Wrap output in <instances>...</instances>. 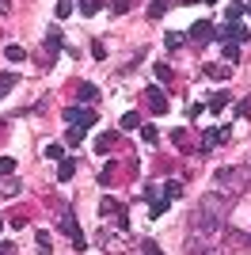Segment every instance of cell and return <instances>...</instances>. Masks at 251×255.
I'll return each instance as SVG.
<instances>
[{
	"instance_id": "484cf974",
	"label": "cell",
	"mask_w": 251,
	"mask_h": 255,
	"mask_svg": "<svg viewBox=\"0 0 251 255\" xmlns=\"http://www.w3.org/2000/svg\"><path fill=\"white\" fill-rule=\"evenodd\" d=\"M15 80H19V73H0V96H4V92H11V88H15Z\"/></svg>"
},
{
	"instance_id": "d590c367",
	"label": "cell",
	"mask_w": 251,
	"mask_h": 255,
	"mask_svg": "<svg viewBox=\"0 0 251 255\" xmlns=\"http://www.w3.org/2000/svg\"><path fill=\"white\" fill-rule=\"evenodd\" d=\"M156 194H160V191H156V187H152V183H148V187H145V194H141V198H145V202L152 206V202H156Z\"/></svg>"
},
{
	"instance_id": "7bdbcfd3",
	"label": "cell",
	"mask_w": 251,
	"mask_h": 255,
	"mask_svg": "<svg viewBox=\"0 0 251 255\" xmlns=\"http://www.w3.org/2000/svg\"><path fill=\"white\" fill-rule=\"evenodd\" d=\"M209 4H217V0H209Z\"/></svg>"
},
{
	"instance_id": "ac0fdd59",
	"label": "cell",
	"mask_w": 251,
	"mask_h": 255,
	"mask_svg": "<svg viewBox=\"0 0 251 255\" xmlns=\"http://www.w3.org/2000/svg\"><path fill=\"white\" fill-rule=\"evenodd\" d=\"M229 103H232V99H229V96H225V92H217V96L209 99V103H206V107H209V111H213V115H221V111H225V107H229Z\"/></svg>"
},
{
	"instance_id": "9a60e30c",
	"label": "cell",
	"mask_w": 251,
	"mask_h": 255,
	"mask_svg": "<svg viewBox=\"0 0 251 255\" xmlns=\"http://www.w3.org/2000/svg\"><path fill=\"white\" fill-rule=\"evenodd\" d=\"M76 96H80L84 103H95V99H99V88H95V84H88V80H84V84L76 88Z\"/></svg>"
},
{
	"instance_id": "e575fe53",
	"label": "cell",
	"mask_w": 251,
	"mask_h": 255,
	"mask_svg": "<svg viewBox=\"0 0 251 255\" xmlns=\"http://www.w3.org/2000/svg\"><path fill=\"white\" fill-rule=\"evenodd\" d=\"M236 115H240V118H251V99H240V107H236Z\"/></svg>"
},
{
	"instance_id": "9c48e42d",
	"label": "cell",
	"mask_w": 251,
	"mask_h": 255,
	"mask_svg": "<svg viewBox=\"0 0 251 255\" xmlns=\"http://www.w3.org/2000/svg\"><path fill=\"white\" fill-rule=\"evenodd\" d=\"M171 145L183 149V152H198V145H190V133H187V129H171Z\"/></svg>"
},
{
	"instance_id": "d4e9b609",
	"label": "cell",
	"mask_w": 251,
	"mask_h": 255,
	"mask_svg": "<svg viewBox=\"0 0 251 255\" xmlns=\"http://www.w3.org/2000/svg\"><path fill=\"white\" fill-rule=\"evenodd\" d=\"M46 160H57V164H61V160H65V145L50 141V145H46Z\"/></svg>"
},
{
	"instance_id": "74e56055",
	"label": "cell",
	"mask_w": 251,
	"mask_h": 255,
	"mask_svg": "<svg viewBox=\"0 0 251 255\" xmlns=\"http://www.w3.org/2000/svg\"><path fill=\"white\" fill-rule=\"evenodd\" d=\"M0 255H15V244H0Z\"/></svg>"
},
{
	"instance_id": "52a82bcc",
	"label": "cell",
	"mask_w": 251,
	"mask_h": 255,
	"mask_svg": "<svg viewBox=\"0 0 251 255\" xmlns=\"http://www.w3.org/2000/svg\"><path fill=\"white\" fill-rule=\"evenodd\" d=\"M190 38H194L198 46H206V42H217V31H213V23H209V19H198L194 27H190Z\"/></svg>"
},
{
	"instance_id": "277c9868",
	"label": "cell",
	"mask_w": 251,
	"mask_h": 255,
	"mask_svg": "<svg viewBox=\"0 0 251 255\" xmlns=\"http://www.w3.org/2000/svg\"><path fill=\"white\" fill-rule=\"evenodd\" d=\"M65 50V38H61V31H46V38H42V53H46V61H57V53Z\"/></svg>"
},
{
	"instance_id": "f35d334b",
	"label": "cell",
	"mask_w": 251,
	"mask_h": 255,
	"mask_svg": "<svg viewBox=\"0 0 251 255\" xmlns=\"http://www.w3.org/2000/svg\"><path fill=\"white\" fill-rule=\"evenodd\" d=\"M11 11V0H0V15H8Z\"/></svg>"
},
{
	"instance_id": "30bf717a",
	"label": "cell",
	"mask_w": 251,
	"mask_h": 255,
	"mask_svg": "<svg viewBox=\"0 0 251 255\" xmlns=\"http://www.w3.org/2000/svg\"><path fill=\"white\" fill-rule=\"evenodd\" d=\"M73 175H76V160H73V156H65L61 164H57V179H61V183H69Z\"/></svg>"
},
{
	"instance_id": "b9f144b4",
	"label": "cell",
	"mask_w": 251,
	"mask_h": 255,
	"mask_svg": "<svg viewBox=\"0 0 251 255\" xmlns=\"http://www.w3.org/2000/svg\"><path fill=\"white\" fill-rule=\"evenodd\" d=\"M248 248H251V236H248Z\"/></svg>"
},
{
	"instance_id": "e0dca14e",
	"label": "cell",
	"mask_w": 251,
	"mask_h": 255,
	"mask_svg": "<svg viewBox=\"0 0 251 255\" xmlns=\"http://www.w3.org/2000/svg\"><path fill=\"white\" fill-rule=\"evenodd\" d=\"M115 133H99V137H95V152H111V149H115Z\"/></svg>"
},
{
	"instance_id": "cb8c5ba5",
	"label": "cell",
	"mask_w": 251,
	"mask_h": 255,
	"mask_svg": "<svg viewBox=\"0 0 251 255\" xmlns=\"http://www.w3.org/2000/svg\"><path fill=\"white\" fill-rule=\"evenodd\" d=\"M152 73H156L160 88H167V84H171V80H175V76H171V65H156V69H152Z\"/></svg>"
},
{
	"instance_id": "d6986e66",
	"label": "cell",
	"mask_w": 251,
	"mask_h": 255,
	"mask_svg": "<svg viewBox=\"0 0 251 255\" xmlns=\"http://www.w3.org/2000/svg\"><path fill=\"white\" fill-rule=\"evenodd\" d=\"M160 194H164V198H171V202H175L179 194H183V183H179V179H167V183H164V191H160Z\"/></svg>"
},
{
	"instance_id": "4316f807",
	"label": "cell",
	"mask_w": 251,
	"mask_h": 255,
	"mask_svg": "<svg viewBox=\"0 0 251 255\" xmlns=\"http://www.w3.org/2000/svg\"><path fill=\"white\" fill-rule=\"evenodd\" d=\"M141 141H145V145H156V141H160V129L156 126H141Z\"/></svg>"
},
{
	"instance_id": "8d00e7d4",
	"label": "cell",
	"mask_w": 251,
	"mask_h": 255,
	"mask_svg": "<svg viewBox=\"0 0 251 255\" xmlns=\"http://www.w3.org/2000/svg\"><path fill=\"white\" fill-rule=\"evenodd\" d=\"M92 57H99V61H103V57H107V46H103V42H95V46H92Z\"/></svg>"
},
{
	"instance_id": "4fadbf2b",
	"label": "cell",
	"mask_w": 251,
	"mask_h": 255,
	"mask_svg": "<svg viewBox=\"0 0 251 255\" xmlns=\"http://www.w3.org/2000/svg\"><path fill=\"white\" fill-rule=\"evenodd\" d=\"M76 8H80V15H99V11H103V0H76Z\"/></svg>"
},
{
	"instance_id": "d6a6232c",
	"label": "cell",
	"mask_w": 251,
	"mask_h": 255,
	"mask_svg": "<svg viewBox=\"0 0 251 255\" xmlns=\"http://www.w3.org/2000/svg\"><path fill=\"white\" fill-rule=\"evenodd\" d=\"M11 171H15V160H11V156H0V175H11Z\"/></svg>"
},
{
	"instance_id": "8992f818",
	"label": "cell",
	"mask_w": 251,
	"mask_h": 255,
	"mask_svg": "<svg viewBox=\"0 0 251 255\" xmlns=\"http://www.w3.org/2000/svg\"><path fill=\"white\" fill-rule=\"evenodd\" d=\"M95 240H99V248H107V252H118V248H126V236H122V229H118V233H111V225H103Z\"/></svg>"
},
{
	"instance_id": "ab89813d",
	"label": "cell",
	"mask_w": 251,
	"mask_h": 255,
	"mask_svg": "<svg viewBox=\"0 0 251 255\" xmlns=\"http://www.w3.org/2000/svg\"><path fill=\"white\" fill-rule=\"evenodd\" d=\"M248 15H251V0H248Z\"/></svg>"
},
{
	"instance_id": "4dcf8cb0",
	"label": "cell",
	"mask_w": 251,
	"mask_h": 255,
	"mask_svg": "<svg viewBox=\"0 0 251 255\" xmlns=\"http://www.w3.org/2000/svg\"><path fill=\"white\" fill-rule=\"evenodd\" d=\"M164 46H167V50H179V46H183V34L167 31V34H164Z\"/></svg>"
},
{
	"instance_id": "7c38bea8",
	"label": "cell",
	"mask_w": 251,
	"mask_h": 255,
	"mask_svg": "<svg viewBox=\"0 0 251 255\" xmlns=\"http://www.w3.org/2000/svg\"><path fill=\"white\" fill-rule=\"evenodd\" d=\"M4 57H8V61H15V65H23V61H27V50H23V46H15V42H8V46H4Z\"/></svg>"
},
{
	"instance_id": "5b68a950",
	"label": "cell",
	"mask_w": 251,
	"mask_h": 255,
	"mask_svg": "<svg viewBox=\"0 0 251 255\" xmlns=\"http://www.w3.org/2000/svg\"><path fill=\"white\" fill-rule=\"evenodd\" d=\"M145 107H148V111H152V115H167V92H164V88H148V92H145Z\"/></svg>"
},
{
	"instance_id": "836d02e7",
	"label": "cell",
	"mask_w": 251,
	"mask_h": 255,
	"mask_svg": "<svg viewBox=\"0 0 251 255\" xmlns=\"http://www.w3.org/2000/svg\"><path fill=\"white\" fill-rule=\"evenodd\" d=\"M141 252H145V255H164L156 244H152V240H141Z\"/></svg>"
},
{
	"instance_id": "f1b7e54d",
	"label": "cell",
	"mask_w": 251,
	"mask_h": 255,
	"mask_svg": "<svg viewBox=\"0 0 251 255\" xmlns=\"http://www.w3.org/2000/svg\"><path fill=\"white\" fill-rule=\"evenodd\" d=\"M225 61H229V65L240 61V46H236V42H225Z\"/></svg>"
},
{
	"instance_id": "6da1fadb",
	"label": "cell",
	"mask_w": 251,
	"mask_h": 255,
	"mask_svg": "<svg viewBox=\"0 0 251 255\" xmlns=\"http://www.w3.org/2000/svg\"><path fill=\"white\" fill-rule=\"evenodd\" d=\"M213 183H217V191L232 194V198H240V194L251 187V171H248V168H240V164H232V168H217Z\"/></svg>"
},
{
	"instance_id": "83f0119b",
	"label": "cell",
	"mask_w": 251,
	"mask_h": 255,
	"mask_svg": "<svg viewBox=\"0 0 251 255\" xmlns=\"http://www.w3.org/2000/svg\"><path fill=\"white\" fill-rule=\"evenodd\" d=\"M141 126V115H137V111H126L122 115V129H137Z\"/></svg>"
},
{
	"instance_id": "7a4b0ae2",
	"label": "cell",
	"mask_w": 251,
	"mask_h": 255,
	"mask_svg": "<svg viewBox=\"0 0 251 255\" xmlns=\"http://www.w3.org/2000/svg\"><path fill=\"white\" fill-rule=\"evenodd\" d=\"M57 229H61L69 240H73V248L76 252H84V233H80V225H76V213H73V206H61V213H57Z\"/></svg>"
},
{
	"instance_id": "8fae6325",
	"label": "cell",
	"mask_w": 251,
	"mask_h": 255,
	"mask_svg": "<svg viewBox=\"0 0 251 255\" xmlns=\"http://www.w3.org/2000/svg\"><path fill=\"white\" fill-rule=\"evenodd\" d=\"M244 15H248V4H240V0H232L229 11H225V19H229V23H240Z\"/></svg>"
},
{
	"instance_id": "1f68e13d",
	"label": "cell",
	"mask_w": 251,
	"mask_h": 255,
	"mask_svg": "<svg viewBox=\"0 0 251 255\" xmlns=\"http://www.w3.org/2000/svg\"><path fill=\"white\" fill-rule=\"evenodd\" d=\"M129 11V0H111V15H126Z\"/></svg>"
},
{
	"instance_id": "3957f363",
	"label": "cell",
	"mask_w": 251,
	"mask_h": 255,
	"mask_svg": "<svg viewBox=\"0 0 251 255\" xmlns=\"http://www.w3.org/2000/svg\"><path fill=\"white\" fill-rule=\"evenodd\" d=\"M225 141H232V129H229V126L206 129V137L198 141V152H209V149H217V145H225Z\"/></svg>"
},
{
	"instance_id": "f546056e",
	"label": "cell",
	"mask_w": 251,
	"mask_h": 255,
	"mask_svg": "<svg viewBox=\"0 0 251 255\" xmlns=\"http://www.w3.org/2000/svg\"><path fill=\"white\" fill-rule=\"evenodd\" d=\"M167 206H171V198H156V202L148 206V213H152V217H160V213H167Z\"/></svg>"
},
{
	"instance_id": "ba28073f",
	"label": "cell",
	"mask_w": 251,
	"mask_h": 255,
	"mask_svg": "<svg viewBox=\"0 0 251 255\" xmlns=\"http://www.w3.org/2000/svg\"><path fill=\"white\" fill-rule=\"evenodd\" d=\"M23 194V183L15 175H0V198H19Z\"/></svg>"
},
{
	"instance_id": "5bb4252c",
	"label": "cell",
	"mask_w": 251,
	"mask_h": 255,
	"mask_svg": "<svg viewBox=\"0 0 251 255\" xmlns=\"http://www.w3.org/2000/svg\"><path fill=\"white\" fill-rule=\"evenodd\" d=\"M206 76H213V80H229L232 65H206Z\"/></svg>"
},
{
	"instance_id": "ffe728a7",
	"label": "cell",
	"mask_w": 251,
	"mask_h": 255,
	"mask_svg": "<svg viewBox=\"0 0 251 255\" xmlns=\"http://www.w3.org/2000/svg\"><path fill=\"white\" fill-rule=\"evenodd\" d=\"M73 8H76V0H57L53 15H57V19H69V15H73Z\"/></svg>"
},
{
	"instance_id": "60d3db41",
	"label": "cell",
	"mask_w": 251,
	"mask_h": 255,
	"mask_svg": "<svg viewBox=\"0 0 251 255\" xmlns=\"http://www.w3.org/2000/svg\"><path fill=\"white\" fill-rule=\"evenodd\" d=\"M0 229H4V217H0Z\"/></svg>"
},
{
	"instance_id": "7402d4cb",
	"label": "cell",
	"mask_w": 251,
	"mask_h": 255,
	"mask_svg": "<svg viewBox=\"0 0 251 255\" xmlns=\"http://www.w3.org/2000/svg\"><path fill=\"white\" fill-rule=\"evenodd\" d=\"M167 8H171V0H152V4H148V19H160Z\"/></svg>"
},
{
	"instance_id": "603a6c76",
	"label": "cell",
	"mask_w": 251,
	"mask_h": 255,
	"mask_svg": "<svg viewBox=\"0 0 251 255\" xmlns=\"http://www.w3.org/2000/svg\"><path fill=\"white\" fill-rule=\"evenodd\" d=\"M95 118H99V115H95L92 107H84V111H80V118H76V126H84V129H92V126H95Z\"/></svg>"
},
{
	"instance_id": "2e32d148",
	"label": "cell",
	"mask_w": 251,
	"mask_h": 255,
	"mask_svg": "<svg viewBox=\"0 0 251 255\" xmlns=\"http://www.w3.org/2000/svg\"><path fill=\"white\" fill-rule=\"evenodd\" d=\"M84 133H88L84 126H69V129H65V145H73V149H76V145L84 141Z\"/></svg>"
},
{
	"instance_id": "44dd1931",
	"label": "cell",
	"mask_w": 251,
	"mask_h": 255,
	"mask_svg": "<svg viewBox=\"0 0 251 255\" xmlns=\"http://www.w3.org/2000/svg\"><path fill=\"white\" fill-rule=\"evenodd\" d=\"M34 240H38V255H53V240H50V233H46V229H42Z\"/></svg>"
}]
</instances>
